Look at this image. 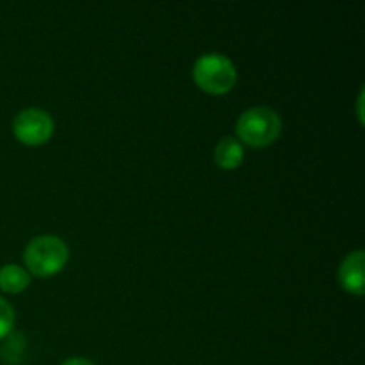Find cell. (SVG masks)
Segmentation results:
<instances>
[{
    "instance_id": "6da1fadb",
    "label": "cell",
    "mask_w": 365,
    "mask_h": 365,
    "mask_svg": "<svg viewBox=\"0 0 365 365\" xmlns=\"http://www.w3.org/2000/svg\"><path fill=\"white\" fill-rule=\"evenodd\" d=\"M29 271L38 277H50L63 269L68 260V246L56 235H39L27 245L24 253Z\"/></svg>"
},
{
    "instance_id": "7a4b0ae2",
    "label": "cell",
    "mask_w": 365,
    "mask_h": 365,
    "mask_svg": "<svg viewBox=\"0 0 365 365\" xmlns=\"http://www.w3.org/2000/svg\"><path fill=\"white\" fill-rule=\"evenodd\" d=\"M237 135L252 146H267L280 135L282 120L269 107H252L245 110L235 125Z\"/></svg>"
},
{
    "instance_id": "3957f363",
    "label": "cell",
    "mask_w": 365,
    "mask_h": 365,
    "mask_svg": "<svg viewBox=\"0 0 365 365\" xmlns=\"http://www.w3.org/2000/svg\"><path fill=\"white\" fill-rule=\"evenodd\" d=\"M195 82L207 93L221 95L234 88L237 81V71L234 63L221 53H205L198 57L192 68Z\"/></svg>"
},
{
    "instance_id": "277c9868",
    "label": "cell",
    "mask_w": 365,
    "mask_h": 365,
    "mask_svg": "<svg viewBox=\"0 0 365 365\" xmlns=\"http://www.w3.org/2000/svg\"><path fill=\"white\" fill-rule=\"evenodd\" d=\"M14 135L25 145H41L52 135L53 120L46 110L31 107L16 114L13 121Z\"/></svg>"
},
{
    "instance_id": "5b68a950",
    "label": "cell",
    "mask_w": 365,
    "mask_h": 365,
    "mask_svg": "<svg viewBox=\"0 0 365 365\" xmlns=\"http://www.w3.org/2000/svg\"><path fill=\"white\" fill-rule=\"evenodd\" d=\"M339 282L342 287L353 294H362L364 292V252L349 253L341 264L339 269Z\"/></svg>"
},
{
    "instance_id": "8992f818",
    "label": "cell",
    "mask_w": 365,
    "mask_h": 365,
    "mask_svg": "<svg viewBox=\"0 0 365 365\" xmlns=\"http://www.w3.org/2000/svg\"><path fill=\"white\" fill-rule=\"evenodd\" d=\"M242 157H245V150H242L241 143L232 138V135L221 139L216 146V152H214V159H216L217 166L223 168V170L237 168L242 163Z\"/></svg>"
},
{
    "instance_id": "52a82bcc",
    "label": "cell",
    "mask_w": 365,
    "mask_h": 365,
    "mask_svg": "<svg viewBox=\"0 0 365 365\" xmlns=\"http://www.w3.org/2000/svg\"><path fill=\"white\" fill-rule=\"evenodd\" d=\"M31 284V277L24 267L16 264H7L0 267V289L6 292H20Z\"/></svg>"
},
{
    "instance_id": "ba28073f",
    "label": "cell",
    "mask_w": 365,
    "mask_h": 365,
    "mask_svg": "<svg viewBox=\"0 0 365 365\" xmlns=\"http://www.w3.org/2000/svg\"><path fill=\"white\" fill-rule=\"evenodd\" d=\"M14 324V310L4 298H0V339L6 337Z\"/></svg>"
},
{
    "instance_id": "9c48e42d",
    "label": "cell",
    "mask_w": 365,
    "mask_h": 365,
    "mask_svg": "<svg viewBox=\"0 0 365 365\" xmlns=\"http://www.w3.org/2000/svg\"><path fill=\"white\" fill-rule=\"evenodd\" d=\"M61 365H95V364L89 362V360H86V359H70Z\"/></svg>"
}]
</instances>
